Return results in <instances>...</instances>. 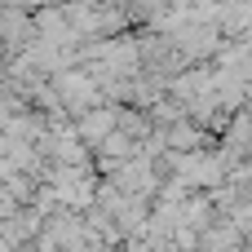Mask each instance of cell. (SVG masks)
<instances>
[{
	"mask_svg": "<svg viewBox=\"0 0 252 252\" xmlns=\"http://www.w3.org/2000/svg\"><path fill=\"white\" fill-rule=\"evenodd\" d=\"M49 0H4V9H27V13H40Z\"/></svg>",
	"mask_w": 252,
	"mask_h": 252,
	"instance_id": "2",
	"label": "cell"
},
{
	"mask_svg": "<svg viewBox=\"0 0 252 252\" xmlns=\"http://www.w3.org/2000/svg\"><path fill=\"white\" fill-rule=\"evenodd\" d=\"M173 142H177V146H195V142H199V128H195V124H182V128L173 124Z\"/></svg>",
	"mask_w": 252,
	"mask_h": 252,
	"instance_id": "1",
	"label": "cell"
}]
</instances>
